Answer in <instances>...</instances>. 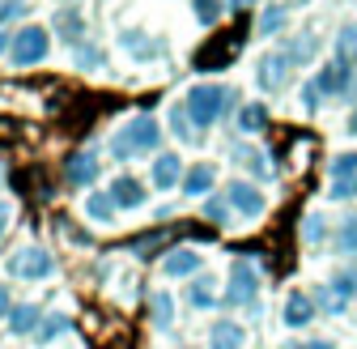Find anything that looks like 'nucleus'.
Segmentation results:
<instances>
[{
    "instance_id": "nucleus-4",
    "label": "nucleus",
    "mask_w": 357,
    "mask_h": 349,
    "mask_svg": "<svg viewBox=\"0 0 357 349\" xmlns=\"http://www.w3.org/2000/svg\"><path fill=\"white\" fill-rule=\"evenodd\" d=\"M9 273L13 277H26V281H43V277L56 273V260L43 251V247H22V251L9 255Z\"/></svg>"
},
{
    "instance_id": "nucleus-9",
    "label": "nucleus",
    "mask_w": 357,
    "mask_h": 349,
    "mask_svg": "<svg viewBox=\"0 0 357 349\" xmlns=\"http://www.w3.org/2000/svg\"><path fill=\"white\" fill-rule=\"evenodd\" d=\"M145 184H137L132 174H119V179L111 184V200H115V209H141L145 205Z\"/></svg>"
},
{
    "instance_id": "nucleus-20",
    "label": "nucleus",
    "mask_w": 357,
    "mask_h": 349,
    "mask_svg": "<svg viewBox=\"0 0 357 349\" xmlns=\"http://www.w3.org/2000/svg\"><path fill=\"white\" fill-rule=\"evenodd\" d=\"M332 294H336V302L357 298V273H336L332 277Z\"/></svg>"
},
{
    "instance_id": "nucleus-22",
    "label": "nucleus",
    "mask_w": 357,
    "mask_h": 349,
    "mask_svg": "<svg viewBox=\"0 0 357 349\" xmlns=\"http://www.w3.org/2000/svg\"><path fill=\"white\" fill-rule=\"evenodd\" d=\"M56 22H60V34H64V38H81V30H85L81 13H73V9H64V13H60Z\"/></svg>"
},
{
    "instance_id": "nucleus-17",
    "label": "nucleus",
    "mask_w": 357,
    "mask_h": 349,
    "mask_svg": "<svg viewBox=\"0 0 357 349\" xmlns=\"http://www.w3.org/2000/svg\"><path fill=\"white\" fill-rule=\"evenodd\" d=\"M85 213L94 217V222H111V217H115V200H111V192H89V196H85Z\"/></svg>"
},
{
    "instance_id": "nucleus-35",
    "label": "nucleus",
    "mask_w": 357,
    "mask_h": 349,
    "mask_svg": "<svg viewBox=\"0 0 357 349\" xmlns=\"http://www.w3.org/2000/svg\"><path fill=\"white\" fill-rule=\"evenodd\" d=\"M234 5H238V9H247V5H255V0H234Z\"/></svg>"
},
{
    "instance_id": "nucleus-27",
    "label": "nucleus",
    "mask_w": 357,
    "mask_h": 349,
    "mask_svg": "<svg viewBox=\"0 0 357 349\" xmlns=\"http://www.w3.org/2000/svg\"><path fill=\"white\" fill-rule=\"evenodd\" d=\"M340 247L344 251H357V217H349V222L340 226Z\"/></svg>"
},
{
    "instance_id": "nucleus-5",
    "label": "nucleus",
    "mask_w": 357,
    "mask_h": 349,
    "mask_svg": "<svg viewBox=\"0 0 357 349\" xmlns=\"http://www.w3.org/2000/svg\"><path fill=\"white\" fill-rule=\"evenodd\" d=\"M255 294H259V273L247 265V260H238V265L230 269L226 302H230V307H247V302H255Z\"/></svg>"
},
{
    "instance_id": "nucleus-29",
    "label": "nucleus",
    "mask_w": 357,
    "mask_h": 349,
    "mask_svg": "<svg viewBox=\"0 0 357 349\" xmlns=\"http://www.w3.org/2000/svg\"><path fill=\"white\" fill-rule=\"evenodd\" d=\"M328 196H336V200H344V196H357V179H349V184H332V192Z\"/></svg>"
},
{
    "instance_id": "nucleus-19",
    "label": "nucleus",
    "mask_w": 357,
    "mask_h": 349,
    "mask_svg": "<svg viewBox=\"0 0 357 349\" xmlns=\"http://www.w3.org/2000/svg\"><path fill=\"white\" fill-rule=\"evenodd\" d=\"M188 302H192V307H200V311H204V307H213V302H217V285H213L208 277H200V281L192 285V294H188Z\"/></svg>"
},
{
    "instance_id": "nucleus-24",
    "label": "nucleus",
    "mask_w": 357,
    "mask_h": 349,
    "mask_svg": "<svg viewBox=\"0 0 357 349\" xmlns=\"http://www.w3.org/2000/svg\"><path fill=\"white\" fill-rule=\"evenodd\" d=\"M332 174H336V184L344 179V174H349V179H357V154H340L332 162Z\"/></svg>"
},
{
    "instance_id": "nucleus-8",
    "label": "nucleus",
    "mask_w": 357,
    "mask_h": 349,
    "mask_svg": "<svg viewBox=\"0 0 357 349\" xmlns=\"http://www.w3.org/2000/svg\"><path fill=\"white\" fill-rule=\"evenodd\" d=\"M247 345V328L234 320H217L208 328V349H243Z\"/></svg>"
},
{
    "instance_id": "nucleus-33",
    "label": "nucleus",
    "mask_w": 357,
    "mask_h": 349,
    "mask_svg": "<svg viewBox=\"0 0 357 349\" xmlns=\"http://www.w3.org/2000/svg\"><path fill=\"white\" fill-rule=\"evenodd\" d=\"M302 349H336L332 341H310V345H302Z\"/></svg>"
},
{
    "instance_id": "nucleus-25",
    "label": "nucleus",
    "mask_w": 357,
    "mask_h": 349,
    "mask_svg": "<svg viewBox=\"0 0 357 349\" xmlns=\"http://www.w3.org/2000/svg\"><path fill=\"white\" fill-rule=\"evenodd\" d=\"M170 311H174V307H170V294H153V324H158V328L170 324Z\"/></svg>"
},
{
    "instance_id": "nucleus-26",
    "label": "nucleus",
    "mask_w": 357,
    "mask_h": 349,
    "mask_svg": "<svg viewBox=\"0 0 357 349\" xmlns=\"http://www.w3.org/2000/svg\"><path fill=\"white\" fill-rule=\"evenodd\" d=\"M196 17H200L204 26H213V22L221 17V0H196Z\"/></svg>"
},
{
    "instance_id": "nucleus-31",
    "label": "nucleus",
    "mask_w": 357,
    "mask_h": 349,
    "mask_svg": "<svg viewBox=\"0 0 357 349\" xmlns=\"http://www.w3.org/2000/svg\"><path fill=\"white\" fill-rule=\"evenodd\" d=\"M9 302H13L9 298V285H0V315H9Z\"/></svg>"
},
{
    "instance_id": "nucleus-34",
    "label": "nucleus",
    "mask_w": 357,
    "mask_h": 349,
    "mask_svg": "<svg viewBox=\"0 0 357 349\" xmlns=\"http://www.w3.org/2000/svg\"><path fill=\"white\" fill-rule=\"evenodd\" d=\"M349 133H353V137H357V111H353V115H349Z\"/></svg>"
},
{
    "instance_id": "nucleus-3",
    "label": "nucleus",
    "mask_w": 357,
    "mask_h": 349,
    "mask_svg": "<svg viewBox=\"0 0 357 349\" xmlns=\"http://www.w3.org/2000/svg\"><path fill=\"white\" fill-rule=\"evenodd\" d=\"M47 52H52V34L43 30V26H26V30H17V38H13V64L17 68H30V64H43L47 60Z\"/></svg>"
},
{
    "instance_id": "nucleus-30",
    "label": "nucleus",
    "mask_w": 357,
    "mask_h": 349,
    "mask_svg": "<svg viewBox=\"0 0 357 349\" xmlns=\"http://www.w3.org/2000/svg\"><path fill=\"white\" fill-rule=\"evenodd\" d=\"M204 217H208V222H226V205L208 200V205H204Z\"/></svg>"
},
{
    "instance_id": "nucleus-2",
    "label": "nucleus",
    "mask_w": 357,
    "mask_h": 349,
    "mask_svg": "<svg viewBox=\"0 0 357 349\" xmlns=\"http://www.w3.org/2000/svg\"><path fill=\"white\" fill-rule=\"evenodd\" d=\"M226 103H230V90L226 85H192V94H188V115H192V124L196 128H213L217 119H221V111H226Z\"/></svg>"
},
{
    "instance_id": "nucleus-14",
    "label": "nucleus",
    "mask_w": 357,
    "mask_h": 349,
    "mask_svg": "<svg viewBox=\"0 0 357 349\" xmlns=\"http://www.w3.org/2000/svg\"><path fill=\"white\" fill-rule=\"evenodd\" d=\"M178 174H183L178 154H158V162H153V188H158V192H170V188L178 184Z\"/></svg>"
},
{
    "instance_id": "nucleus-13",
    "label": "nucleus",
    "mask_w": 357,
    "mask_h": 349,
    "mask_svg": "<svg viewBox=\"0 0 357 349\" xmlns=\"http://www.w3.org/2000/svg\"><path fill=\"white\" fill-rule=\"evenodd\" d=\"M98 158L94 154H77V158H68V166H64V174H68V184H77V188H89L98 179Z\"/></svg>"
},
{
    "instance_id": "nucleus-16",
    "label": "nucleus",
    "mask_w": 357,
    "mask_h": 349,
    "mask_svg": "<svg viewBox=\"0 0 357 349\" xmlns=\"http://www.w3.org/2000/svg\"><path fill=\"white\" fill-rule=\"evenodd\" d=\"M213 179H217V170H213L208 162H204V166H192L188 179H183V192H188V196H204V192L213 188Z\"/></svg>"
},
{
    "instance_id": "nucleus-18",
    "label": "nucleus",
    "mask_w": 357,
    "mask_h": 349,
    "mask_svg": "<svg viewBox=\"0 0 357 349\" xmlns=\"http://www.w3.org/2000/svg\"><path fill=\"white\" fill-rule=\"evenodd\" d=\"M64 332H68V315H43V324H38V332H34V336L47 345V341H60Z\"/></svg>"
},
{
    "instance_id": "nucleus-1",
    "label": "nucleus",
    "mask_w": 357,
    "mask_h": 349,
    "mask_svg": "<svg viewBox=\"0 0 357 349\" xmlns=\"http://www.w3.org/2000/svg\"><path fill=\"white\" fill-rule=\"evenodd\" d=\"M158 124L149 119V115H137V119H128L119 133L111 137V154L119 158V162H128V158H137V154H145V149H153L158 145Z\"/></svg>"
},
{
    "instance_id": "nucleus-23",
    "label": "nucleus",
    "mask_w": 357,
    "mask_h": 349,
    "mask_svg": "<svg viewBox=\"0 0 357 349\" xmlns=\"http://www.w3.org/2000/svg\"><path fill=\"white\" fill-rule=\"evenodd\" d=\"M302 239H306V243H324V239H328V226H324V217H319V213L302 222Z\"/></svg>"
},
{
    "instance_id": "nucleus-15",
    "label": "nucleus",
    "mask_w": 357,
    "mask_h": 349,
    "mask_svg": "<svg viewBox=\"0 0 357 349\" xmlns=\"http://www.w3.org/2000/svg\"><path fill=\"white\" fill-rule=\"evenodd\" d=\"M38 324H43V311L30 307V302L9 307V332H13V336H30V332H38Z\"/></svg>"
},
{
    "instance_id": "nucleus-10",
    "label": "nucleus",
    "mask_w": 357,
    "mask_h": 349,
    "mask_svg": "<svg viewBox=\"0 0 357 349\" xmlns=\"http://www.w3.org/2000/svg\"><path fill=\"white\" fill-rule=\"evenodd\" d=\"M285 77H289V60L281 52H268L259 60V90H281Z\"/></svg>"
},
{
    "instance_id": "nucleus-12",
    "label": "nucleus",
    "mask_w": 357,
    "mask_h": 349,
    "mask_svg": "<svg viewBox=\"0 0 357 349\" xmlns=\"http://www.w3.org/2000/svg\"><path fill=\"white\" fill-rule=\"evenodd\" d=\"M230 205H234L238 213H247V217H264V209H268V200H264L259 188H251V184H230Z\"/></svg>"
},
{
    "instance_id": "nucleus-32",
    "label": "nucleus",
    "mask_w": 357,
    "mask_h": 349,
    "mask_svg": "<svg viewBox=\"0 0 357 349\" xmlns=\"http://www.w3.org/2000/svg\"><path fill=\"white\" fill-rule=\"evenodd\" d=\"M9 217H13V209H9V205H0V235H5V226H9Z\"/></svg>"
},
{
    "instance_id": "nucleus-28",
    "label": "nucleus",
    "mask_w": 357,
    "mask_h": 349,
    "mask_svg": "<svg viewBox=\"0 0 357 349\" xmlns=\"http://www.w3.org/2000/svg\"><path fill=\"white\" fill-rule=\"evenodd\" d=\"M281 22H285V13H281V9H268V13H264V22H259V30L268 34V30H277Z\"/></svg>"
},
{
    "instance_id": "nucleus-7",
    "label": "nucleus",
    "mask_w": 357,
    "mask_h": 349,
    "mask_svg": "<svg viewBox=\"0 0 357 349\" xmlns=\"http://www.w3.org/2000/svg\"><path fill=\"white\" fill-rule=\"evenodd\" d=\"M200 265H204V260H200L196 247H174V251L162 260V273H166V277H192V273H200Z\"/></svg>"
},
{
    "instance_id": "nucleus-6",
    "label": "nucleus",
    "mask_w": 357,
    "mask_h": 349,
    "mask_svg": "<svg viewBox=\"0 0 357 349\" xmlns=\"http://www.w3.org/2000/svg\"><path fill=\"white\" fill-rule=\"evenodd\" d=\"M281 320H285V328H306L310 320H315V298L302 294V290H294L285 298V307H281Z\"/></svg>"
},
{
    "instance_id": "nucleus-11",
    "label": "nucleus",
    "mask_w": 357,
    "mask_h": 349,
    "mask_svg": "<svg viewBox=\"0 0 357 349\" xmlns=\"http://www.w3.org/2000/svg\"><path fill=\"white\" fill-rule=\"evenodd\" d=\"M310 85H315V94H340V90H349V60L340 56L336 64H328Z\"/></svg>"
},
{
    "instance_id": "nucleus-21",
    "label": "nucleus",
    "mask_w": 357,
    "mask_h": 349,
    "mask_svg": "<svg viewBox=\"0 0 357 349\" xmlns=\"http://www.w3.org/2000/svg\"><path fill=\"white\" fill-rule=\"evenodd\" d=\"M264 119H268V115H264V107H259V103H251V107H243V111H238V128H243V133H259Z\"/></svg>"
}]
</instances>
